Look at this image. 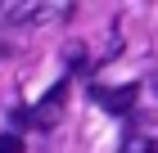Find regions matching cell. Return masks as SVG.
<instances>
[{
  "label": "cell",
  "mask_w": 158,
  "mask_h": 153,
  "mask_svg": "<svg viewBox=\"0 0 158 153\" xmlns=\"http://www.w3.org/2000/svg\"><path fill=\"white\" fill-rule=\"evenodd\" d=\"M63 95H68V86H54V90L32 108V126H54V122L63 117Z\"/></svg>",
  "instance_id": "1"
},
{
  "label": "cell",
  "mask_w": 158,
  "mask_h": 153,
  "mask_svg": "<svg viewBox=\"0 0 158 153\" xmlns=\"http://www.w3.org/2000/svg\"><path fill=\"white\" fill-rule=\"evenodd\" d=\"M122 153H158V149H154V140H145V135H131V140L122 144Z\"/></svg>",
  "instance_id": "3"
},
{
  "label": "cell",
  "mask_w": 158,
  "mask_h": 153,
  "mask_svg": "<svg viewBox=\"0 0 158 153\" xmlns=\"http://www.w3.org/2000/svg\"><path fill=\"white\" fill-rule=\"evenodd\" d=\"M154 90H158V81H154Z\"/></svg>",
  "instance_id": "5"
},
{
  "label": "cell",
  "mask_w": 158,
  "mask_h": 153,
  "mask_svg": "<svg viewBox=\"0 0 158 153\" xmlns=\"http://www.w3.org/2000/svg\"><path fill=\"white\" fill-rule=\"evenodd\" d=\"M135 86H118V90H95V99H99V108L104 113H127V108L135 104Z\"/></svg>",
  "instance_id": "2"
},
{
  "label": "cell",
  "mask_w": 158,
  "mask_h": 153,
  "mask_svg": "<svg viewBox=\"0 0 158 153\" xmlns=\"http://www.w3.org/2000/svg\"><path fill=\"white\" fill-rule=\"evenodd\" d=\"M0 153H23V140H18L14 131H5V135H0Z\"/></svg>",
  "instance_id": "4"
}]
</instances>
